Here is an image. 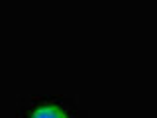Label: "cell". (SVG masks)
Wrapping results in <instances>:
<instances>
[{
	"label": "cell",
	"mask_w": 157,
	"mask_h": 118,
	"mask_svg": "<svg viewBox=\"0 0 157 118\" xmlns=\"http://www.w3.org/2000/svg\"><path fill=\"white\" fill-rule=\"evenodd\" d=\"M29 118H71V116L59 104H41V106L33 108Z\"/></svg>",
	"instance_id": "1"
}]
</instances>
